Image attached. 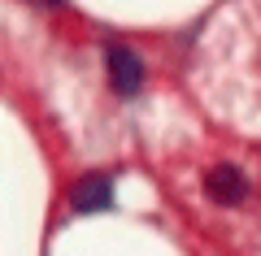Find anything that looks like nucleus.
Returning a JSON list of instances; mask_svg holds the SVG:
<instances>
[{"mask_svg": "<svg viewBox=\"0 0 261 256\" xmlns=\"http://www.w3.org/2000/svg\"><path fill=\"white\" fill-rule=\"evenodd\" d=\"M105 61H109V82H113V92H118V96H135V92H140L144 65H140V56L130 52V48L113 44L109 52H105Z\"/></svg>", "mask_w": 261, "mask_h": 256, "instance_id": "f257e3e1", "label": "nucleus"}, {"mask_svg": "<svg viewBox=\"0 0 261 256\" xmlns=\"http://www.w3.org/2000/svg\"><path fill=\"white\" fill-rule=\"evenodd\" d=\"M205 191H209V200L214 204H240V200H248V178L235 169V165H214L205 174Z\"/></svg>", "mask_w": 261, "mask_h": 256, "instance_id": "f03ea898", "label": "nucleus"}, {"mask_svg": "<svg viewBox=\"0 0 261 256\" xmlns=\"http://www.w3.org/2000/svg\"><path fill=\"white\" fill-rule=\"evenodd\" d=\"M39 5H57V0H39Z\"/></svg>", "mask_w": 261, "mask_h": 256, "instance_id": "20e7f679", "label": "nucleus"}, {"mask_svg": "<svg viewBox=\"0 0 261 256\" xmlns=\"http://www.w3.org/2000/svg\"><path fill=\"white\" fill-rule=\"evenodd\" d=\"M109 200H113V178L109 174H87V178H79V187L70 191L74 213H100V209H109Z\"/></svg>", "mask_w": 261, "mask_h": 256, "instance_id": "7ed1b4c3", "label": "nucleus"}]
</instances>
